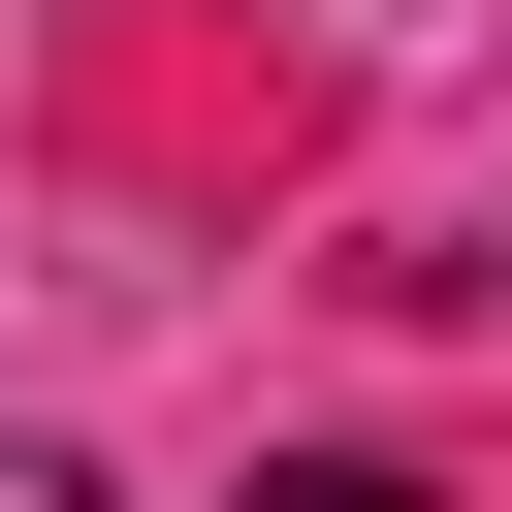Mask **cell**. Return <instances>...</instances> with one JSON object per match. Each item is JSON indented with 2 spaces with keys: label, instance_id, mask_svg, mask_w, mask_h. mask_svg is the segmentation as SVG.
<instances>
[{
  "label": "cell",
  "instance_id": "6da1fadb",
  "mask_svg": "<svg viewBox=\"0 0 512 512\" xmlns=\"http://www.w3.org/2000/svg\"><path fill=\"white\" fill-rule=\"evenodd\" d=\"M256 512H416V480H384V448H288V480H256Z\"/></svg>",
  "mask_w": 512,
  "mask_h": 512
},
{
  "label": "cell",
  "instance_id": "7a4b0ae2",
  "mask_svg": "<svg viewBox=\"0 0 512 512\" xmlns=\"http://www.w3.org/2000/svg\"><path fill=\"white\" fill-rule=\"evenodd\" d=\"M0 512H96V480H64V448H0Z\"/></svg>",
  "mask_w": 512,
  "mask_h": 512
}]
</instances>
